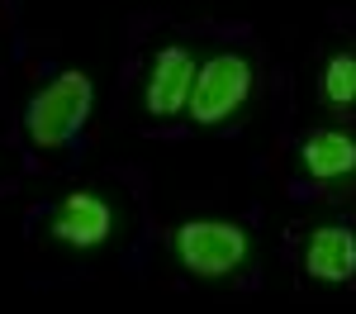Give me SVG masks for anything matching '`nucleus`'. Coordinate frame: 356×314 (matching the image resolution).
<instances>
[{
  "instance_id": "obj_1",
  "label": "nucleus",
  "mask_w": 356,
  "mask_h": 314,
  "mask_svg": "<svg viewBox=\"0 0 356 314\" xmlns=\"http://www.w3.org/2000/svg\"><path fill=\"white\" fill-rule=\"evenodd\" d=\"M90 105H95V86L86 72H62L53 86H43L33 100H29V139L38 148H57L67 143L86 119H90Z\"/></svg>"
},
{
  "instance_id": "obj_2",
  "label": "nucleus",
  "mask_w": 356,
  "mask_h": 314,
  "mask_svg": "<svg viewBox=\"0 0 356 314\" xmlns=\"http://www.w3.org/2000/svg\"><path fill=\"white\" fill-rule=\"evenodd\" d=\"M171 248L181 257V267L195 276H228L233 267H243L247 257V233L228 219H191V224L176 228Z\"/></svg>"
},
{
  "instance_id": "obj_3",
  "label": "nucleus",
  "mask_w": 356,
  "mask_h": 314,
  "mask_svg": "<svg viewBox=\"0 0 356 314\" xmlns=\"http://www.w3.org/2000/svg\"><path fill=\"white\" fill-rule=\"evenodd\" d=\"M247 91H252V67L233 53H219V57H209L204 72L195 77V91H191L186 110H191L195 124H223L247 100Z\"/></svg>"
},
{
  "instance_id": "obj_4",
  "label": "nucleus",
  "mask_w": 356,
  "mask_h": 314,
  "mask_svg": "<svg viewBox=\"0 0 356 314\" xmlns=\"http://www.w3.org/2000/svg\"><path fill=\"white\" fill-rule=\"evenodd\" d=\"M195 77H200V67L186 48H162L157 62H152V77H147V110L157 119H171L176 110H186Z\"/></svg>"
},
{
  "instance_id": "obj_5",
  "label": "nucleus",
  "mask_w": 356,
  "mask_h": 314,
  "mask_svg": "<svg viewBox=\"0 0 356 314\" xmlns=\"http://www.w3.org/2000/svg\"><path fill=\"white\" fill-rule=\"evenodd\" d=\"M110 228H114L110 205L90 191H72L53 214V238H62L67 248H100L110 238Z\"/></svg>"
},
{
  "instance_id": "obj_6",
  "label": "nucleus",
  "mask_w": 356,
  "mask_h": 314,
  "mask_svg": "<svg viewBox=\"0 0 356 314\" xmlns=\"http://www.w3.org/2000/svg\"><path fill=\"white\" fill-rule=\"evenodd\" d=\"M304 272L314 276V281H347L356 272V238L347 233V228H314V238H309V248H304Z\"/></svg>"
},
{
  "instance_id": "obj_7",
  "label": "nucleus",
  "mask_w": 356,
  "mask_h": 314,
  "mask_svg": "<svg viewBox=\"0 0 356 314\" xmlns=\"http://www.w3.org/2000/svg\"><path fill=\"white\" fill-rule=\"evenodd\" d=\"M304 171L309 176H318V181H337V176H352L356 171V139L347 134H314V139L304 143Z\"/></svg>"
},
{
  "instance_id": "obj_8",
  "label": "nucleus",
  "mask_w": 356,
  "mask_h": 314,
  "mask_svg": "<svg viewBox=\"0 0 356 314\" xmlns=\"http://www.w3.org/2000/svg\"><path fill=\"white\" fill-rule=\"evenodd\" d=\"M323 95L332 105H356V57H332L323 72Z\"/></svg>"
}]
</instances>
